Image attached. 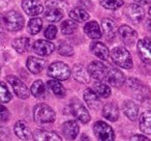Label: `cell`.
Returning a JSON list of instances; mask_svg holds the SVG:
<instances>
[{"label":"cell","instance_id":"60d3db41","mask_svg":"<svg viewBox=\"0 0 151 141\" xmlns=\"http://www.w3.org/2000/svg\"><path fill=\"white\" fill-rule=\"evenodd\" d=\"M130 140H137V141L144 140V141H148V140H149V138L145 137L144 135H134L132 137H130Z\"/></svg>","mask_w":151,"mask_h":141},{"label":"cell","instance_id":"8992f818","mask_svg":"<svg viewBox=\"0 0 151 141\" xmlns=\"http://www.w3.org/2000/svg\"><path fill=\"white\" fill-rule=\"evenodd\" d=\"M48 76L59 81H65L70 77V69L66 63L55 61L49 65Z\"/></svg>","mask_w":151,"mask_h":141},{"label":"cell","instance_id":"4dcf8cb0","mask_svg":"<svg viewBox=\"0 0 151 141\" xmlns=\"http://www.w3.org/2000/svg\"><path fill=\"white\" fill-rule=\"evenodd\" d=\"M69 17H70V19L75 20L76 22L83 23V22L89 20L90 16H89V14L87 13L84 9H81V7H76V9H71V11L69 12Z\"/></svg>","mask_w":151,"mask_h":141},{"label":"cell","instance_id":"4316f807","mask_svg":"<svg viewBox=\"0 0 151 141\" xmlns=\"http://www.w3.org/2000/svg\"><path fill=\"white\" fill-rule=\"evenodd\" d=\"M84 32L88 35V38H92V40H99L101 38L99 24L95 21L87 22L84 26Z\"/></svg>","mask_w":151,"mask_h":141},{"label":"cell","instance_id":"ffe728a7","mask_svg":"<svg viewBox=\"0 0 151 141\" xmlns=\"http://www.w3.org/2000/svg\"><path fill=\"white\" fill-rule=\"evenodd\" d=\"M73 76L76 81L82 84H87L90 82V74L88 69H85L82 64H75L73 69Z\"/></svg>","mask_w":151,"mask_h":141},{"label":"cell","instance_id":"8d00e7d4","mask_svg":"<svg viewBox=\"0 0 151 141\" xmlns=\"http://www.w3.org/2000/svg\"><path fill=\"white\" fill-rule=\"evenodd\" d=\"M0 88H1V103L5 104L9 103L12 99H13V95H12L11 91H9V87L6 86L5 82H1L0 83Z\"/></svg>","mask_w":151,"mask_h":141},{"label":"cell","instance_id":"b9f144b4","mask_svg":"<svg viewBox=\"0 0 151 141\" xmlns=\"http://www.w3.org/2000/svg\"><path fill=\"white\" fill-rule=\"evenodd\" d=\"M134 1L142 5H146V4H148V3H151V0H134Z\"/></svg>","mask_w":151,"mask_h":141},{"label":"cell","instance_id":"7a4b0ae2","mask_svg":"<svg viewBox=\"0 0 151 141\" xmlns=\"http://www.w3.org/2000/svg\"><path fill=\"white\" fill-rule=\"evenodd\" d=\"M32 114H33V119L40 124L54 122L55 118H56V114H55L54 110L49 105L44 103L36 104L33 107Z\"/></svg>","mask_w":151,"mask_h":141},{"label":"cell","instance_id":"d4e9b609","mask_svg":"<svg viewBox=\"0 0 151 141\" xmlns=\"http://www.w3.org/2000/svg\"><path fill=\"white\" fill-rule=\"evenodd\" d=\"M27 69H29V72L32 74H40L44 69L45 65H46V60L42 58H38V57L34 56H29L27 58Z\"/></svg>","mask_w":151,"mask_h":141},{"label":"cell","instance_id":"44dd1931","mask_svg":"<svg viewBox=\"0 0 151 141\" xmlns=\"http://www.w3.org/2000/svg\"><path fill=\"white\" fill-rule=\"evenodd\" d=\"M90 51L96 57L101 59V60H108V58H109V56H110L109 48H108L104 43H101V42L91 43Z\"/></svg>","mask_w":151,"mask_h":141},{"label":"cell","instance_id":"83f0119b","mask_svg":"<svg viewBox=\"0 0 151 141\" xmlns=\"http://www.w3.org/2000/svg\"><path fill=\"white\" fill-rule=\"evenodd\" d=\"M30 91H31V95L36 99L42 100L47 97V87L45 86L44 82L42 80L34 81L31 85Z\"/></svg>","mask_w":151,"mask_h":141},{"label":"cell","instance_id":"8fae6325","mask_svg":"<svg viewBox=\"0 0 151 141\" xmlns=\"http://www.w3.org/2000/svg\"><path fill=\"white\" fill-rule=\"evenodd\" d=\"M6 80L12 85V87H13L14 91H15V93L17 95L18 98H20L22 100L28 99V97H29V90H28L25 83H23L16 76H12V75L6 77Z\"/></svg>","mask_w":151,"mask_h":141},{"label":"cell","instance_id":"ac0fdd59","mask_svg":"<svg viewBox=\"0 0 151 141\" xmlns=\"http://www.w3.org/2000/svg\"><path fill=\"white\" fill-rule=\"evenodd\" d=\"M62 134L66 139L73 140L80 132V127L76 120H67L62 124Z\"/></svg>","mask_w":151,"mask_h":141},{"label":"cell","instance_id":"4fadbf2b","mask_svg":"<svg viewBox=\"0 0 151 141\" xmlns=\"http://www.w3.org/2000/svg\"><path fill=\"white\" fill-rule=\"evenodd\" d=\"M137 49L141 60L147 64H151V40L148 38L140 40L137 45Z\"/></svg>","mask_w":151,"mask_h":141},{"label":"cell","instance_id":"603a6c76","mask_svg":"<svg viewBox=\"0 0 151 141\" xmlns=\"http://www.w3.org/2000/svg\"><path fill=\"white\" fill-rule=\"evenodd\" d=\"M33 138L35 140H42V141H61V137L59 136L57 133L53 132V131L48 130H35L33 133Z\"/></svg>","mask_w":151,"mask_h":141},{"label":"cell","instance_id":"30bf717a","mask_svg":"<svg viewBox=\"0 0 151 141\" xmlns=\"http://www.w3.org/2000/svg\"><path fill=\"white\" fill-rule=\"evenodd\" d=\"M87 69H88V73L92 78L99 81L107 80L108 67L101 61H92L91 63H89Z\"/></svg>","mask_w":151,"mask_h":141},{"label":"cell","instance_id":"cb8c5ba5","mask_svg":"<svg viewBox=\"0 0 151 141\" xmlns=\"http://www.w3.org/2000/svg\"><path fill=\"white\" fill-rule=\"evenodd\" d=\"M101 29H103V32L105 34L106 38L109 42H112V40L115 38L116 36V23L111 19H103L101 20Z\"/></svg>","mask_w":151,"mask_h":141},{"label":"cell","instance_id":"d6986e66","mask_svg":"<svg viewBox=\"0 0 151 141\" xmlns=\"http://www.w3.org/2000/svg\"><path fill=\"white\" fill-rule=\"evenodd\" d=\"M14 132L17 135L18 138L22 140H30L33 137V134L30 131L28 124L24 120H18L14 126Z\"/></svg>","mask_w":151,"mask_h":141},{"label":"cell","instance_id":"5b68a950","mask_svg":"<svg viewBox=\"0 0 151 141\" xmlns=\"http://www.w3.org/2000/svg\"><path fill=\"white\" fill-rule=\"evenodd\" d=\"M127 86L138 101L144 102L150 98L151 95L150 88L146 84H144L142 81L138 80V79L129 78L127 81Z\"/></svg>","mask_w":151,"mask_h":141},{"label":"cell","instance_id":"f1b7e54d","mask_svg":"<svg viewBox=\"0 0 151 141\" xmlns=\"http://www.w3.org/2000/svg\"><path fill=\"white\" fill-rule=\"evenodd\" d=\"M30 45H31V40L28 38H16L12 43V46L13 48L17 51L18 53L22 54V53H25L26 51L29 50Z\"/></svg>","mask_w":151,"mask_h":141},{"label":"cell","instance_id":"1f68e13d","mask_svg":"<svg viewBox=\"0 0 151 141\" xmlns=\"http://www.w3.org/2000/svg\"><path fill=\"white\" fill-rule=\"evenodd\" d=\"M47 84H48V87L53 91V93H54L56 97L63 98L65 95V93H66V90H65V88L63 87V85L61 84V83L59 82V80H57V79H51V80H49L48 82H47Z\"/></svg>","mask_w":151,"mask_h":141},{"label":"cell","instance_id":"2e32d148","mask_svg":"<svg viewBox=\"0 0 151 141\" xmlns=\"http://www.w3.org/2000/svg\"><path fill=\"white\" fill-rule=\"evenodd\" d=\"M118 33H119L122 42L125 45H128V46H132L136 42L137 36H138V33H137L136 30H134L128 25L120 26L119 29H118Z\"/></svg>","mask_w":151,"mask_h":141},{"label":"cell","instance_id":"ab89813d","mask_svg":"<svg viewBox=\"0 0 151 141\" xmlns=\"http://www.w3.org/2000/svg\"><path fill=\"white\" fill-rule=\"evenodd\" d=\"M0 116H1V122H6L7 120L11 118V114H9V110L4 107L3 105H1V108H0Z\"/></svg>","mask_w":151,"mask_h":141},{"label":"cell","instance_id":"d6a6232c","mask_svg":"<svg viewBox=\"0 0 151 141\" xmlns=\"http://www.w3.org/2000/svg\"><path fill=\"white\" fill-rule=\"evenodd\" d=\"M61 32H62L64 35H69V34H73V32L77 30L78 25L76 23L75 20H65L61 24Z\"/></svg>","mask_w":151,"mask_h":141},{"label":"cell","instance_id":"d590c367","mask_svg":"<svg viewBox=\"0 0 151 141\" xmlns=\"http://www.w3.org/2000/svg\"><path fill=\"white\" fill-rule=\"evenodd\" d=\"M99 3L106 9L116 11L124 4V1L123 0H99Z\"/></svg>","mask_w":151,"mask_h":141},{"label":"cell","instance_id":"f35d334b","mask_svg":"<svg viewBox=\"0 0 151 141\" xmlns=\"http://www.w3.org/2000/svg\"><path fill=\"white\" fill-rule=\"evenodd\" d=\"M57 34V27L55 25H49L45 30V36L49 40H53L56 38Z\"/></svg>","mask_w":151,"mask_h":141},{"label":"cell","instance_id":"9a60e30c","mask_svg":"<svg viewBox=\"0 0 151 141\" xmlns=\"http://www.w3.org/2000/svg\"><path fill=\"white\" fill-rule=\"evenodd\" d=\"M55 50V45L49 40H38L34 42L33 44V51L37 55L40 56H48L52 54Z\"/></svg>","mask_w":151,"mask_h":141},{"label":"cell","instance_id":"3957f363","mask_svg":"<svg viewBox=\"0 0 151 141\" xmlns=\"http://www.w3.org/2000/svg\"><path fill=\"white\" fill-rule=\"evenodd\" d=\"M112 61L116 65L122 67V69H129L132 67V55L128 50L124 47H116L111 52Z\"/></svg>","mask_w":151,"mask_h":141},{"label":"cell","instance_id":"e575fe53","mask_svg":"<svg viewBox=\"0 0 151 141\" xmlns=\"http://www.w3.org/2000/svg\"><path fill=\"white\" fill-rule=\"evenodd\" d=\"M93 89L101 98H109L111 95V88H110V86H108L107 84L103 83L101 81L95 82L94 85H93Z\"/></svg>","mask_w":151,"mask_h":141},{"label":"cell","instance_id":"836d02e7","mask_svg":"<svg viewBox=\"0 0 151 141\" xmlns=\"http://www.w3.org/2000/svg\"><path fill=\"white\" fill-rule=\"evenodd\" d=\"M42 21L40 18H32L28 23V31L31 35H35L42 30Z\"/></svg>","mask_w":151,"mask_h":141},{"label":"cell","instance_id":"74e56055","mask_svg":"<svg viewBox=\"0 0 151 141\" xmlns=\"http://www.w3.org/2000/svg\"><path fill=\"white\" fill-rule=\"evenodd\" d=\"M58 52H59V54L62 55V56H71V55L73 54V49L70 45H68L67 43L61 40L58 46Z\"/></svg>","mask_w":151,"mask_h":141},{"label":"cell","instance_id":"9c48e42d","mask_svg":"<svg viewBox=\"0 0 151 141\" xmlns=\"http://www.w3.org/2000/svg\"><path fill=\"white\" fill-rule=\"evenodd\" d=\"M124 15L134 24H139L144 20L145 17V11L141 4H137V3H130V4L126 5L125 9H124Z\"/></svg>","mask_w":151,"mask_h":141},{"label":"cell","instance_id":"7402d4cb","mask_svg":"<svg viewBox=\"0 0 151 141\" xmlns=\"http://www.w3.org/2000/svg\"><path fill=\"white\" fill-rule=\"evenodd\" d=\"M103 116L110 121H116L119 118V107L114 102L107 103L103 108Z\"/></svg>","mask_w":151,"mask_h":141},{"label":"cell","instance_id":"5bb4252c","mask_svg":"<svg viewBox=\"0 0 151 141\" xmlns=\"http://www.w3.org/2000/svg\"><path fill=\"white\" fill-rule=\"evenodd\" d=\"M22 9L30 17H35L44 12V5L40 0H23Z\"/></svg>","mask_w":151,"mask_h":141},{"label":"cell","instance_id":"ba28073f","mask_svg":"<svg viewBox=\"0 0 151 141\" xmlns=\"http://www.w3.org/2000/svg\"><path fill=\"white\" fill-rule=\"evenodd\" d=\"M70 107L71 114L75 116L77 119H79L83 124H87L90 120V114L87 111V109L85 108V106L83 105V103L78 99V98H73L70 100Z\"/></svg>","mask_w":151,"mask_h":141},{"label":"cell","instance_id":"484cf974","mask_svg":"<svg viewBox=\"0 0 151 141\" xmlns=\"http://www.w3.org/2000/svg\"><path fill=\"white\" fill-rule=\"evenodd\" d=\"M122 109H123L124 114L126 115V117L128 118L132 121H134V120L138 118L139 115V106L137 105L134 102L130 101V100H127L123 103L122 105Z\"/></svg>","mask_w":151,"mask_h":141},{"label":"cell","instance_id":"6da1fadb","mask_svg":"<svg viewBox=\"0 0 151 141\" xmlns=\"http://www.w3.org/2000/svg\"><path fill=\"white\" fill-rule=\"evenodd\" d=\"M46 18L50 22H59L64 18L68 4L64 0H47Z\"/></svg>","mask_w":151,"mask_h":141},{"label":"cell","instance_id":"7bdbcfd3","mask_svg":"<svg viewBox=\"0 0 151 141\" xmlns=\"http://www.w3.org/2000/svg\"><path fill=\"white\" fill-rule=\"evenodd\" d=\"M81 139H82V140H83V139H85V140H89V138H88V137H86V135H83V136L81 137Z\"/></svg>","mask_w":151,"mask_h":141},{"label":"cell","instance_id":"52a82bcc","mask_svg":"<svg viewBox=\"0 0 151 141\" xmlns=\"http://www.w3.org/2000/svg\"><path fill=\"white\" fill-rule=\"evenodd\" d=\"M93 132L99 140L113 141L115 139V134L112 127L101 120H99L93 124Z\"/></svg>","mask_w":151,"mask_h":141},{"label":"cell","instance_id":"e0dca14e","mask_svg":"<svg viewBox=\"0 0 151 141\" xmlns=\"http://www.w3.org/2000/svg\"><path fill=\"white\" fill-rule=\"evenodd\" d=\"M84 100H85V103L87 104L90 109L92 110H99L101 106V102L99 100V95L94 89H91V88H87L85 89L84 91Z\"/></svg>","mask_w":151,"mask_h":141},{"label":"cell","instance_id":"f546056e","mask_svg":"<svg viewBox=\"0 0 151 141\" xmlns=\"http://www.w3.org/2000/svg\"><path fill=\"white\" fill-rule=\"evenodd\" d=\"M140 130L145 134H151V110H147L141 114Z\"/></svg>","mask_w":151,"mask_h":141},{"label":"cell","instance_id":"277c9868","mask_svg":"<svg viewBox=\"0 0 151 141\" xmlns=\"http://www.w3.org/2000/svg\"><path fill=\"white\" fill-rule=\"evenodd\" d=\"M4 26L9 31H19L25 25L24 17L18 11H9L2 17Z\"/></svg>","mask_w":151,"mask_h":141},{"label":"cell","instance_id":"7c38bea8","mask_svg":"<svg viewBox=\"0 0 151 141\" xmlns=\"http://www.w3.org/2000/svg\"><path fill=\"white\" fill-rule=\"evenodd\" d=\"M107 81L114 87H120L125 82V76L123 73L113 65H108Z\"/></svg>","mask_w":151,"mask_h":141},{"label":"cell","instance_id":"ee69618b","mask_svg":"<svg viewBox=\"0 0 151 141\" xmlns=\"http://www.w3.org/2000/svg\"><path fill=\"white\" fill-rule=\"evenodd\" d=\"M149 15H150V16H151V7H149Z\"/></svg>","mask_w":151,"mask_h":141}]
</instances>
